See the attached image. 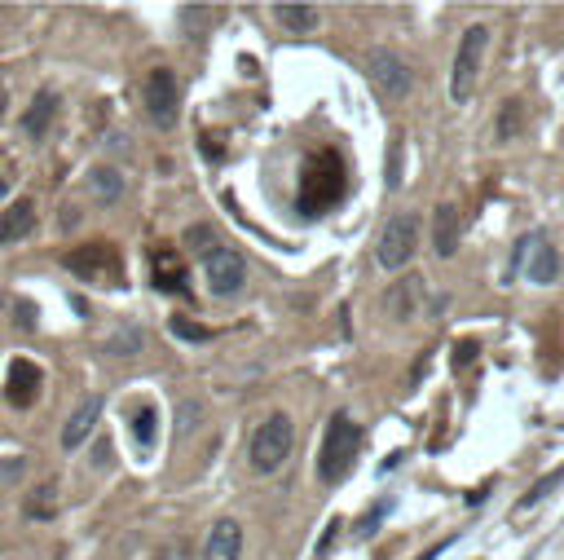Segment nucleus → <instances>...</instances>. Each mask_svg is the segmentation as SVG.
<instances>
[{
    "label": "nucleus",
    "instance_id": "nucleus-30",
    "mask_svg": "<svg viewBox=\"0 0 564 560\" xmlns=\"http://www.w3.org/2000/svg\"><path fill=\"white\" fill-rule=\"evenodd\" d=\"M0 195H5V177H0Z\"/></svg>",
    "mask_w": 564,
    "mask_h": 560
},
{
    "label": "nucleus",
    "instance_id": "nucleus-11",
    "mask_svg": "<svg viewBox=\"0 0 564 560\" xmlns=\"http://www.w3.org/2000/svg\"><path fill=\"white\" fill-rule=\"evenodd\" d=\"M239 552H243V525L234 516H221L203 543V560H239Z\"/></svg>",
    "mask_w": 564,
    "mask_h": 560
},
{
    "label": "nucleus",
    "instance_id": "nucleus-18",
    "mask_svg": "<svg viewBox=\"0 0 564 560\" xmlns=\"http://www.w3.org/2000/svg\"><path fill=\"white\" fill-rule=\"evenodd\" d=\"M53 111H58V98H53L49 89H40L36 93V102L27 106V115H23V128H27V137H45V128H49V120H53Z\"/></svg>",
    "mask_w": 564,
    "mask_h": 560
},
{
    "label": "nucleus",
    "instance_id": "nucleus-5",
    "mask_svg": "<svg viewBox=\"0 0 564 560\" xmlns=\"http://www.w3.org/2000/svg\"><path fill=\"white\" fill-rule=\"evenodd\" d=\"M415 248H419V217L415 212H401V217H393V221L384 226V234H379L375 260H379V269H406Z\"/></svg>",
    "mask_w": 564,
    "mask_h": 560
},
{
    "label": "nucleus",
    "instance_id": "nucleus-10",
    "mask_svg": "<svg viewBox=\"0 0 564 560\" xmlns=\"http://www.w3.org/2000/svg\"><path fill=\"white\" fill-rule=\"evenodd\" d=\"M40 384H45L40 366H36V362H27V357H18V362L9 366V380H5V402H9V407H18V410L36 407Z\"/></svg>",
    "mask_w": 564,
    "mask_h": 560
},
{
    "label": "nucleus",
    "instance_id": "nucleus-16",
    "mask_svg": "<svg viewBox=\"0 0 564 560\" xmlns=\"http://www.w3.org/2000/svg\"><path fill=\"white\" fill-rule=\"evenodd\" d=\"M384 305H388V313H393L397 322L415 318L419 305H423V279H401L393 291H388V301H384Z\"/></svg>",
    "mask_w": 564,
    "mask_h": 560
},
{
    "label": "nucleus",
    "instance_id": "nucleus-23",
    "mask_svg": "<svg viewBox=\"0 0 564 560\" xmlns=\"http://www.w3.org/2000/svg\"><path fill=\"white\" fill-rule=\"evenodd\" d=\"M560 481H564V468H560V472H551V477H542V481L534 485V490H529V494H525L520 503H516V516H520V512H529L534 503H542V499H547V494H551V490H556Z\"/></svg>",
    "mask_w": 564,
    "mask_h": 560
},
{
    "label": "nucleus",
    "instance_id": "nucleus-7",
    "mask_svg": "<svg viewBox=\"0 0 564 560\" xmlns=\"http://www.w3.org/2000/svg\"><path fill=\"white\" fill-rule=\"evenodd\" d=\"M203 279H208L212 296H239L247 282V260L234 248H217L203 256Z\"/></svg>",
    "mask_w": 564,
    "mask_h": 560
},
{
    "label": "nucleus",
    "instance_id": "nucleus-29",
    "mask_svg": "<svg viewBox=\"0 0 564 560\" xmlns=\"http://www.w3.org/2000/svg\"><path fill=\"white\" fill-rule=\"evenodd\" d=\"M5 106H9V93H5V84H0V115H5Z\"/></svg>",
    "mask_w": 564,
    "mask_h": 560
},
{
    "label": "nucleus",
    "instance_id": "nucleus-14",
    "mask_svg": "<svg viewBox=\"0 0 564 560\" xmlns=\"http://www.w3.org/2000/svg\"><path fill=\"white\" fill-rule=\"evenodd\" d=\"M27 234H36V204L31 199H18L0 212V248L5 243H18Z\"/></svg>",
    "mask_w": 564,
    "mask_h": 560
},
{
    "label": "nucleus",
    "instance_id": "nucleus-6",
    "mask_svg": "<svg viewBox=\"0 0 564 560\" xmlns=\"http://www.w3.org/2000/svg\"><path fill=\"white\" fill-rule=\"evenodd\" d=\"M516 269L529 282H538V287L556 282L560 279V252H556V243L547 234H525L520 248H516Z\"/></svg>",
    "mask_w": 564,
    "mask_h": 560
},
{
    "label": "nucleus",
    "instance_id": "nucleus-12",
    "mask_svg": "<svg viewBox=\"0 0 564 560\" xmlns=\"http://www.w3.org/2000/svg\"><path fill=\"white\" fill-rule=\"evenodd\" d=\"M98 415H101V397H84V402L71 410L67 428H62V446H67V450H80V446L89 441V433L98 428Z\"/></svg>",
    "mask_w": 564,
    "mask_h": 560
},
{
    "label": "nucleus",
    "instance_id": "nucleus-21",
    "mask_svg": "<svg viewBox=\"0 0 564 560\" xmlns=\"http://www.w3.org/2000/svg\"><path fill=\"white\" fill-rule=\"evenodd\" d=\"M154 282H159L164 291H186V269H181V260H172L168 252H154Z\"/></svg>",
    "mask_w": 564,
    "mask_h": 560
},
{
    "label": "nucleus",
    "instance_id": "nucleus-15",
    "mask_svg": "<svg viewBox=\"0 0 564 560\" xmlns=\"http://www.w3.org/2000/svg\"><path fill=\"white\" fill-rule=\"evenodd\" d=\"M120 260H115V252L106 248V243H93V248H75L71 256H67V269L71 274H80V279H98L101 269H115Z\"/></svg>",
    "mask_w": 564,
    "mask_h": 560
},
{
    "label": "nucleus",
    "instance_id": "nucleus-17",
    "mask_svg": "<svg viewBox=\"0 0 564 560\" xmlns=\"http://www.w3.org/2000/svg\"><path fill=\"white\" fill-rule=\"evenodd\" d=\"M273 18L287 26V31H295V36H300V31H314V26L322 23V14L314 5H292V0H278V5H273Z\"/></svg>",
    "mask_w": 564,
    "mask_h": 560
},
{
    "label": "nucleus",
    "instance_id": "nucleus-8",
    "mask_svg": "<svg viewBox=\"0 0 564 560\" xmlns=\"http://www.w3.org/2000/svg\"><path fill=\"white\" fill-rule=\"evenodd\" d=\"M367 76H370V84H375L384 98H410V89H415L410 67H406L397 53H388V49H370Z\"/></svg>",
    "mask_w": 564,
    "mask_h": 560
},
{
    "label": "nucleus",
    "instance_id": "nucleus-2",
    "mask_svg": "<svg viewBox=\"0 0 564 560\" xmlns=\"http://www.w3.org/2000/svg\"><path fill=\"white\" fill-rule=\"evenodd\" d=\"M485 49H490V26L472 23L459 40V53H454V71H450V102H472L476 93V79H481V62H485Z\"/></svg>",
    "mask_w": 564,
    "mask_h": 560
},
{
    "label": "nucleus",
    "instance_id": "nucleus-13",
    "mask_svg": "<svg viewBox=\"0 0 564 560\" xmlns=\"http://www.w3.org/2000/svg\"><path fill=\"white\" fill-rule=\"evenodd\" d=\"M432 248H437V256L459 252V207L450 199H442L437 212H432Z\"/></svg>",
    "mask_w": 564,
    "mask_h": 560
},
{
    "label": "nucleus",
    "instance_id": "nucleus-26",
    "mask_svg": "<svg viewBox=\"0 0 564 560\" xmlns=\"http://www.w3.org/2000/svg\"><path fill=\"white\" fill-rule=\"evenodd\" d=\"M384 516H388V503H375V508H370L367 516L357 521V530H353V534H357V538H370L375 530H379V521H384Z\"/></svg>",
    "mask_w": 564,
    "mask_h": 560
},
{
    "label": "nucleus",
    "instance_id": "nucleus-19",
    "mask_svg": "<svg viewBox=\"0 0 564 560\" xmlns=\"http://www.w3.org/2000/svg\"><path fill=\"white\" fill-rule=\"evenodd\" d=\"M23 512L31 516V521H53V512H58V485H53V481H40L23 499Z\"/></svg>",
    "mask_w": 564,
    "mask_h": 560
},
{
    "label": "nucleus",
    "instance_id": "nucleus-4",
    "mask_svg": "<svg viewBox=\"0 0 564 560\" xmlns=\"http://www.w3.org/2000/svg\"><path fill=\"white\" fill-rule=\"evenodd\" d=\"M344 164L335 151H322L318 159H309V168H304V212H326V207L335 204L344 195Z\"/></svg>",
    "mask_w": 564,
    "mask_h": 560
},
{
    "label": "nucleus",
    "instance_id": "nucleus-1",
    "mask_svg": "<svg viewBox=\"0 0 564 560\" xmlns=\"http://www.w3.org/2000/svg\"><path fill=\"white\" fill-rule=\"evenodd\" d=\"M357 441H362L357 424H353L344 410H335V415L326 419V433H322V446H318V477L326 485H340L344 477H348V468H353V459H357Z\"/></svg>",
    "mask_w": 564,
    "mask_h": 560
},
{
    "label": "nucleus",
    "instance_id": "nucleus-20",
    "mask_svg": "<svg viewBox=\"0 0 564 560\" xmlns=\"http://www.w3.org/2000/svg\"><path fill=\"white\" fill-rule=\"evenodd\" d=\"M89 190L98 195L101 204H115V199L123 195V177L111 168V164H101V168H93V173H89Z\"/></svg>",
    "mask_w": 564,
    "mask_h": 560
},
{
    "label": "nucleus",
    "instance_id": "nucleus-22",
    "mask_svg": "<svg viewBox=\"0 0 564 560\" xmlns=\"http://www.w3.org/2000/svg\"><path fill=\"white\" fill-rule=\"evenodd\" d=\"M154 433H159V410H154V407H137V415H133V437H137V450H150V446H154Z\"/></svg>",
    "mask_w": 564,
    "mask_h": 560
},
{
    "label": "nucleus",
    "instance_id": "nucleus-25",
    "mask_svg": "<svg viewBox=\"0 0 564 560\" xmlns=\"http://www.w3.org/2000/svg\"><path fill=\"white\" fill-rule=\"evenodd\" d=\"M476 357H481V340H472V335H467V340H459V344H454V354H450V366H454V371H467V366H472Z\"/></svg>",
    "mask_w": 564,
    "mask_h": 560
},
{
    "label": "nucleus",
    "instance_id": "nucleus-9",
    "mask_svg": "<svg viewBox=\"0 0 564 560\" xmlns=\"http://www.w3.org/2000/svg\"><path fill=\"white\" fill-rule=\"evenodd\" d=\"M146 115L154 120V128H172L176 124V111H181V93H176V76L168 67L150 71L146 76Z\"/></svg>",
    "mask_w": 564,
    "mask_h": 560
},
{
    "label": "nucleus",
    "instance_id": "nucleus-3",
    "mask_svg": "<svg viewBox=\"0 0 564 560\" xmlns=\"http://www.w3.org/2000/svg\"><path fill=\"white\" fill-rule=\"evenodd\" d=\"M292 446H295V428L292 419L282 410H273L270 419L251 433V446H247V459L256 472H278L287 459H292Z\"/></svg>",
    "mask_w": 564,
    "mask_h": 560
},
{
    "label": "nucleus",
    "instance_id": "nucleus-28",
    "mask_svg": "<svg viewBox=\"0 0 564 560\" xmlns=\"http://www.w3.org/2000/svg\"><path fill=\"white\" fill-rule=\"evenodd\" d=\"M516 111H520L516 102L503 106V120H498V137H512V132H516Z\"/></svg>",
    "mask_w": 564,
    "mask_h": 560
},
{
    "label": "nucleus",
    "instance_id": "nucleus-24",
    "mask_svg": "<svg viewBox=\"0 0 564 560\" xmlns=\"http://www.w3.org/2000/svg\"><path fill=\"white\" fill-rule=\"evenodd\" d=\"M172 335H181V340H190V344H208L212 340V332L208 327H198V322H190V318H172Z\"/></svg>",
    "mask_w": 564,
    "mask_h": 560
},
{
    "label": "nucleus",
    "instance_id": "nucleus-27",
    "mask_svg": "<svg viewBox=\"0 0 564 560\" xmlns=\"http://www.w3.org/2000/svg\"><path fill=\"white\" fill-rule=\"evenodd\" d=\"M186 243H190L195 252H203V256H208V252H217V234H212L208 226H195V229H190V238H186Z\"/></svg>",
    "mask_w": 564,
    "mask_h": 560
}]
</instances>
